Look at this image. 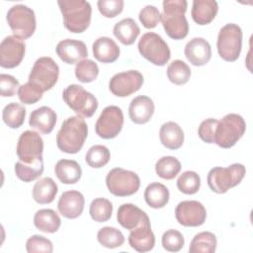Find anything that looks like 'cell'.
Listing matches in <instances>:
<instances>
[{
  "mask_svg": "<svg viewBox=\"0 0 253 253\" xmlns=\"http://www.w3.org/2000/svg\"><path fill=\"white\" fill-rule=\"evenodd\" d=\"M88 135V126L80 116L67 118L56 134V145L64 153L75 154L81 150Z\"/></svg>",
  "mask_w": 253,
  "mask_h": 253,
  "instance_id": "cell-1",
  "label": "cell"
},
{
  "mask_svg": "<svg viewBox=\"0 0 253 253\" xmlns=\"http://www.w3.org/2000/svg\"><path fill=\"white\" fill-rule=\"evenodd\" d=\"M161 23L167 36L173 40H183L189 33V24L185 17L188 3L186 0L163 1Z\"/></svg>",
  "mask_w": 253,
  "mask_h": 253,
  "instance_id": "cell-2",
  "label": "cell"
},
{
  "mask_svg": "<svg viewBox=\"0 0 253 253\" xmlns=\"http://www.w3.org/2000/svg\"><path fill=\"white\" fill-rule=\"evenodd\" d=\"M63 18L64 27L71 33L86 31L91 22L92 8L84 0H59L57 2Z\"/></svg>",
  "mask_w": 253,
  "mask_h": 253,
  "instance_id": "cell-3",
  "label": "cell"
},
{
  "mask_svg": "<svg viewBox=\"0 0 253 253\" xmlns=\"http://www.w3.org/2000/svg\"><path fill=\"white\" fill-rule=\"evenodd\" d=\"M245 173V166L241 163H234L228 167H213L208 174L207 182L212 192L224 194L237 186L244 178Z\"/></svg>",
  "mask_w": 253,
  "mask_h": 253,
  "instance_id": "cell-4",
  "label": "cell"
},
{
  "mask_svg": "<svg viewBox=\"0 0 253 253\" xmlns=\"http://www.w3.org/2000/svg\"><path fill=\"white\" fill-rule=\"evenodd\" d=\"M245 130L246 123L240 115L227 114L218 121L213 143L221 148H230L243 136Z\"/></svg>",
  "mask_w": 253,
  "mask_h": 253,
  "instance_id": "cell-5",
  "label": "cell"
},
{
  "mask_svg": "<svg viewBox=\"0 0 253 253\" xmlns=\"http://www.w3.org/2000/svg\"><path fill=\"white\" fill-rule=\"evenodd\" d=\"M62 99L80 117L91 118L98 108L96 97L78 84L67 86L63 90Z\"/></svg>",
  "mask_w": 253,
  "mask_h": 253,
  "instance_id": "cell-6",
  "label": "cell"
},
{
  "mask_svg": "<svg viewBox=\"0 0 253 253\" xmlns=\"http://www.w3.org/2000/svg\"><path fill=\"white\" fill-rule=\"evenodd\" d=\"M242 30L233 23L223 26L217 36V51L219 56L225 61H235L240 55L242 47Z\"/></svg>",
  "mask_w": 253,
  "mask_h": 253,
  "instance_id": "cell-7",
  "label": "cell"
},
{
  "mask_svg": "<svg viewBox=\"0 0 253 253\" xmlns=\"http://www.w3.org/2000/svg\"><path fill=\"white\" fill-rule=\"evenodd\" d=\"M6 19L14 36L21 40L31 38L36 31L37 22L35 12L26 5L18 4L11 7Z\"/></svg>",
  "mask_w": 253,
  "mask_h": 253,
  "instance_id": "cell-8",
  "label": "cell"
},
{
  "mask_svg": "<svg viewBox=\"0 0 253 253\" xmlns=\"http://www.w3.org/2000/svg\"><path fill=\"white\" fill-rule=\"evenodd\" d=\"M106 185L109 192L114 196L127 197L138 191L140 179L136 173L117 167L107 174Z\"/></svg>",
  "mask_w": 253,
  "mask_h": 253,
  "instance_id": "cell-9",
  "label": "cell"
},
{
  "mask_svg": "<svg viewBox=\"0 0 253 253\" xmlns=\"http://www.w3.org/2000/svg\"><path fill=\"white\" fill-rule=\"evenodd\" d=\"M137 47L145 59L157 66L165 65L171 57V51L166 42L152 32L146 33L140 38Z\"/></svg>",
  "mask_w": 253,
  "mask_h": 253,
  "instance_id": "cell-10",
  "label": "cell"
},
{
  "mask_svg": "<svg viewBox=\"0 0 253 253\" xmlns=\"http://www.w3.org/2000/svg\"><path fill=\"white\" fill-rule=\"evenodd\" d=\"M59 67L48 56H42L36 60L29 74V82L39 87L42 92L50 90L57 82Z\"/></svg>",
  "mask_w": 253,
  "mask_h": 253,
  "instance_id": "cell-11",
  "label": "cell"
},
{
  "mask_svg": "<svg viewBox=\"0 0 253 253\" xmlns=\"http://www.w3.org/2000/svg\"><path fill=\"white\" fill-rule=\"evenodd\" d=\"M124 126V114L118 106L106 107L95 125L96 133L104 139L115 138Z\"/></svg>",
  "mask_w": 253,
  "mask_h": 253,
  "instance_id": "cell-12",
  "label": "cell"
},
{
  "mask_svg": "<svg viewBox=\"0 0 253 253\" xmlns=\"http://www.w3.org/2000/svg\"><path fill=\"white\" fill-rule=\"evenodd\" d=\"M16 152L20 161L26 164L42 159L43 140L42 136L34 130L22 132L17 142Z\"/></svg>",
  "mask_w": 253,
  "mask_h": 253,
  "instance_id": "cell-13",
  "label": "cell"
},
{
  "mask_svg": "<svg viewBox=\"0 0 253 253\" xmlns=\"http://www.w3.org/2000/svg\"><path fill=\"white\" fill-rule=\"evenodd\" d=\"M143 80L142 74L137 70L120 72L110 79L109 89L117 97H127L140 89Z\"/></svg>",
  "mask_w": 253,
  "mask_h": 253,
  "instance_id": "cell-14",
  "label": "cell"
},
{
  "mask_svg": "<svg viewBox=\"0 0 253 253\" xmlns=\"http://www.w3.org/2000/svg\"><path fill=\"white\" fill-rule=\"evenodd\" d=\"M175 217L183 226L197 227L206 221L207 211L198 201H183L175 209Z\"/></svg>",
  "mask_w": 253,
  "mask_h": 253,
  "instance_id": "cell-15",
  "label": "cell"
},
{
  "mask_svg": "<svg viewBox=\"0 0 253 253\" xmlns=\"http://www.w3.org/2000/svg\"><path fill=\"white\" fill-rule=\"evenodd\" d=\"M26 51V44L23 40L15 37H6L0 44V65L3 68H15L18 66Z\"/></svg>",
  "mask_w": 253,
  "mask_h": 253,
  "instance_id": "cell-16",
  "label": "cell"
},
{
  "mask_svg": "<svg viewBox=\"0 0 253 253\" xmlns=\"http://www.w3.org/2000/svg\"><path fill=\"white\" fill-rule=\"evenodd\" d=\"M84 205V196L79 191L71 190L62 193L57 202V209L63 217L74 219L81 215Z\"/></svg>",
  "mask_w": 253,
  "mask_h": 253,
  "instance_id": "cell-17",
  "label": "cell"
},
{
  "mask_svg": "<svg viewBox=\"0 0 253 253\" xmlns=\"http://www.w3.org/2000/svg\"><path fill=\"white\" fill-rule=\"evenodd\" d=\"M58 57L67 64L78 63L88 55L86 44L82 41L65 39L56 45Z\"/></svg>",
  "mask_w": 253,
  "mask_h": 253,
  "instance_id": "cell-18",
  "label": "cell"
},
{
  "mask_svg": "<svg viewBox=\"0 0 253 253\" xmlns=\"http://www.w3.org/2000/svg\"><path fill=\"white\" fill-rule=\"evenodd\" d=\"M184 53L190 63L195 66H203L211 58V47L207 40L194 38L185 45Z\"/></svg>",
  "mask_w": 253,
  "mask_h": 253,
  "instance_id": "cell-19",
  "label": "cell"
},
{
  "mask_svg": "<svg viewBox=\"0 0 253 253\" xmlns=\"http://www.w3.org/2000/svg\"><path fill=\"white\" fill-rule=\"evenodd\" d=\"M118 222L126 229L132 230L135 227L150 223L148 215L133 204H123L117 213Z\"/></svg>",
  "mask_w": 253,
  "mask_h": 253,
  "instance_id": "cell-20",
  "label": "cell"
},
{
  "mask_svg": "<svg viewBox=\"0 0 253 253\" xmlns=\"http://www.w3.org/2000/svg\"><path fill=\"white\" fill-rule=\"evenodd\" d=\"M154 103L147 96L140 95L131 100L128 107V116L131 122L143 125L150 121L154 114Z\"/></svg>",
  "mask_w": 253,
  "mask_h": 253,
  "instance_id": "cell-21",
  "label": "cell"
},
{
  "mask_svg": "<svg viewBox=\"0 0 253 253\" xmlns=\"http://www.w3.org/2000/svg\"><path fill=\"white\" fill-rule=\"evenodd\" d=\"M128 243L132 249L137 252H147L153 249L155 245V236L151 230L150 223L142 224L130 230Z\"/></svg>",
  "mask_w": 253,
  "mask_h": 253,
  "instance_id": "cell-22",
  "label": "cell"
},
{
  "mask_svg": "<svg viewBox=\"0 0 253 253\" xmlns=\"http://www.w3.org/2000/svg\"><path fill=\"white\" fill-rule=\"evenodd\" d=\"M56 113L49 107L42 106L34 110L30 116L29 125L43 134L50 133L56 124Z\"/></svg>",
  "mask_w": 253,
  "mask_h": 253,
  "instance_id": "cell-23",
  "label": "cell"
},
{
  "mask_svg": "<svg viewBox=\"0 0 253 253\" xmlns=\"http://www.w3.org/2000/svg\"><path fill=\"white\" fill-rule=\"evenodd\" d=\"M94 57L102 63L115 62L120 56V47L109 37L98 38L92 45Z\"/></svg>",
  "mask_w": 253,
  "mask_h": 253,
  "instance_id": "cell-24",
  "label": "cell"
},
{
  "mask_svg": "<svg viewBox=\"0 0 253 253\" xmlns=\"http://www.w3.org/2000/svg\"><path fill=\"white\" fill-rule=\"evenodd\" d=\"M218 12V4L214 0H194L191 15L194 22L204 26L210 24Z\"/></svg>",
  "mask_w": 253,
  "mask_h": 253,
  "instance_id": "cell-25",
  "label": "cell"
},
{
  "mask_svg": "<svg viewBox=\"0 0 253 253\" xmlns=\"http://www.w3.org/2000/svg\"><path fill=\"white\" fill-rule=\"evenodd\" d=\"M160 142L168 149H179L184 142V131L181 126L174 122L164 123L159 130Z\"/></svg>",
  "mask_w": 253,
  "mask_h": 253,
  "instance_id": "cell-26",
  "label": "cell"
},
{
  "mask_svg": "<svg viewBox=\"0 0 253 253\" xmlns=\"http://www.w3.org/2000/svg\"><path fill=\"white\" fill-rule=\"evenodd\" d=\"M54 173L57 179L63 184H75L82 176L81 166L75 160L60 159L54 167Z\"/></svg>",
  "mask_w": 253,
  "mask_h": 253,
  "instance_id": "cell-27",
  "label": "cell"
},
{
  "mask_svg": "<svg viewBox=\"0 0 253 253\" xmlns=\"http://www.w3.org/2000/svg\"><path fill=\"white\" fill-rule=\"evenodd\" d=\"M113 33L123 44L130 45L137 39L140 29L133 19L125 18L114 26Z\"/></svg>",
  "mask_w": 253,
  "mask_h": 253,
  "instance_id": "cell-28",
  "label": "cell"
},
{
  "mask_svg": "<svg viewBox=\"0 0 253 253\" xmlns=\"http://www.w3.org/2000/svg\"><path fill=\"white\" fill-rule=\"evenodd\" d=\"M57 192L58 187L56 183L51 178L45 177L36 182L33 188V198L38 204H50L53 202Z\"/></svg>",
  "mask_w": 253,
  "mask_h": 253,
  "instance_id": "cell-29",
  "label": "cell"
},
{
  "mask_svg": "<svg viewBox=\"0 0 253 253\" xmlns=\"http://www.w3.org/2000/svg\"><path fill=\"white\" fill-rule=\"evenodd\" d=\"M170 194L167 187L161 183H150L144 191V200L152 209H162L169 202Z\"/></svg>",
  "mask_w": 253,
  "mask_h": 253,
  "instance_id": "cell-30",
  "label": "cell"
},
{
  "mask_svg": "<svg viewBox=\"0 0 253 253\" xmlns=\"http://www.w3.org/2000/svg\"><path fill=\"white\" fill-rule=\"evenodd\" d=\"M34 224L42 232L54 233L59 229L61 220L53 210L42 209L35 213Z\"/></svg>",
  "mask_w": 253,
  "mask_h": 253,
  "instance_id": "cell-31",
  "label": "cell"
},
{
  "mask_svg": "<svg viewBox=\"0 0 253 253\" xmlns=\"http://www.w3.org/2000/svg\"><path fill=\"white\" fill-rule=\"evenodd\" d=\"M217 240L215 235L210 231H202L192 239L189 252L190 253H213L216 249Z\"/></svg>",
  "mask_w": 253,
  "mask_h": 253,
  "instance_id": "cell-32",
  "label": "cell"
},
{
  "mask_svg": "<svg viewBox=\"0 0 253 253\" xmlns=\"http://www.w3.org/2000/svg\"><path fill=\"white\" fill-rule=\"evenodd\" d=\"M43 172V160L40 159L34 163L26 164L18 161L15 164V174L23 182L29 183L37 180Z\"/></svg>",
  "mask_w": 253,
  "mask_h": 253,
  "instance_id": "cell-33",
  "label": "cell"
},
{
  "mask_svg": "<svg viewBox=\"0 0 253 253\" xmlns=\"http://www.w3.org/2000/svg\"><path fill=\"white\" fill-rule=\"evenodd\" d=\"M26 109L18 103H10L6 105L2 111V119L4 123L11 128H19L25 122Z\"/></svg>",
  "mask_w": 253,
  "mask_h": 253,
  "instance_id": "cell-34",
  "label": "cell"
},
{
  "mask_svg": "<svg viewBox=\"0 0 253 253\" xmlns=\"http://www.w3.org/2000/svg\"><path fill=\"white\" fill-rule=\"evenodd\" d=\"M180 161L174 156H163L155 164L157 176L165 180L174 179L181 170Z\"/></svg>",
  "mask_w": 253,
  "mask_h": 253,
  "instance_id": "cell-35",
  "label": "cell"
},
{
  "mask_svg": "<svg viewBox=\"0 0 253 253\" xmlns=\"http://www.w3.org/2000/svg\"><path fill=\"white\" fill-rule=\"evenodd\" d=\"M167 77L175 85H184L191 77V69L183 60L176 59L168 65Z\"/></svg>",
  "mask_w": 253,
  "mask_h": 253,
  "instance_id": "cell-36",
  "label": "cell"
},
{
  "mask_svg": "<svg viewBox=\"0 0 253 253\" xmlns=\"http://www.w3.org/2000/svg\"><path fill=\"white\" fill-rule=\"evenodd\" d=\"M99 243L106 248L121 247L125 243V236L121 230L116 227L105 226L102 227L97 233Z\"/></svg>",
  "mask_w": 253,
  "mask_h": 253,
  "instance_id": "cell-37",
  "label": "cell"
},
{
  "mask_svg": "<svg viewBox=\"0 0 253 253\" xmlns=\"http://www.w3.org/2000/svg\"><path fill=\"white\" fill-rule=\"evenodd\" d=\"M89 213L92 219L97 222L108 221L113 213V205L105 198H97L90 204Z\"/></svg>",
  "mask_w": 253,
  "mask_h": 253,
  "instance_id": "cell-38",
  "label": "cell"
},
{
  "mask_svg": "<svg viewBox=\"0 0 253 253\" xmlns=\"http://www.w3.org/2000/svg\"><path fill=\"white\" fill-rule=\"evenodd\" d=\"M110 150L105 145L96 144L91 146L86 155L85 161L92 168H102L110 161Z\"/></svg>",
  "mask_w": 253,
  "mask_h": 253,
  "instance_id": "cell-39",
  "label": "cell"
},
{
  "mask_svg": "<svg viewBox=\"0 0 253 253\" xmlns=\"http://www.w3.org/2000/svg\"><path fill=\"white\" fill-rule=\"evenodd\" d=\"M201 187V178L195 171L183 172L177 180V188L186 195L196 194Z\"/></svg>",
  "mask_w": 253,
  "mask_h": 253,
  "instance_id": "cell-40",
  "label": "cell"
},
{
  "mask_svg": "<svg viewBox=\"0 0 253 253\" xmlns=\"http://www.w3.org/2000/svg\"><path fill=\"white\" fill-rule=\"evenodd\" d=\"M99 74L97 63L91 59H83L75 66V76L82 83H90L94 81Z\"/></svg>",
  "mask_w": 253,
  "mask_h": 253,
  "instance_id": "cell-41",
  "label": "cell"
},
{
  "mask_svg": "<svg viewBox=\"0 0 253 253\" xmlns=\"http://www.w3.org/2000/svg\"><path fill=\"white\" fill-rule=\"evenodd\" d=\"M161 243L166 251L178 252L183 248L185 239L180 231L176 229H168L163 233Z\"/></svg>",
  "mask_w": 253,
  "mask_h": 253,
  "instance_id": "cell-42",
  "label": "cell"
},
{
  "mask_svg": "<svg viewBox=\"0 0 253 253\" xmlns=\"http://www.w3.org/2000/svg\"><path fill=\"white\" fill-rule=\"evenodd\" d=\"M42 94L43 92L39 87L29 81L21 85L18 89V97L20 101L26 105H32L37 103L42 99Z\"/></svg>",
  "mask_w": 253,
  "mask_h": 253,
  "instance_id": "cell-43",
  "label": "cell"
},
{
  "mask_svg": "<svg viewBox=\"0 0 253 253\" xmlns=\"http://www.w3.org/2000/svg\"><path fill=\"white\" fill-rule=\"evenodd\" d=\"M26 249L29 253H51L53 251L52 242L42 235H33L26 243Z\"/></svg>",
  "mask_w": 253,
  "mask_h": 253,
  "instance_id": "cell-44",
  "label": "cell"
},
{
  "mask_svg": "<svg viewBox=\"0 0 253 253\" xmlns=\"http://www.w3.org/2000/svg\"><path fill=\"white\" fill-rule=\"evenodd\" d=\"M138 19L144 28L153 29L161 21V14L155 6L146 5L140 10Z\"/></svg>",
  "mask_w": 253,
  "mask_h": 253,
  "instance_id": "cell-45",
  "label": "cell"
},
{
  "mask_svg": "<svg viewBox=\"0 0 253 253\" xmlns=\"http://www.w3.org/2000/svg\"><path fill=\"white\" fill-rule=\"evenodd\" d=\"M99 12L106 18H115L123 12V0H99L97 2Z\"/></svg>",
  "mask_w": 253,
  "mask_h": 253,
  "instance_id": "cell-46",
  "label": "cell"
},
{
  "mask_svg": "<svg viewBox=\"0 0 253 253\" xmlns=\"http://www.w3.org/2000/svg\"><path fill=\"white\" fill-rule=\"evenodd\" d=\"M218 124V120L216 119H206L203 121L198 128V134L199 137L207 142V143H213L214 142V132L216 126Z\"/></svg>",
  "mask_w": 253,
  "mask_h": 253,
  "instance_id": "cell-47",
  "label": "cell"
},
{
  "mask_svg": "<svg viewBox=\"0 0 253 253\" xmlns=\"http://www.w3.org/2000/svg\"><path fill=\"white\" fill-rule=\"evenodd\" d=\"M19 87V81L14 76L4 73L0 75V88L2 97L14 96Z\"/></svg>",
  "mask_w": 253,
  "mask_h": 253,
  "instance_id": "cell-48",
  "label": "cell"
}]
</instances>
